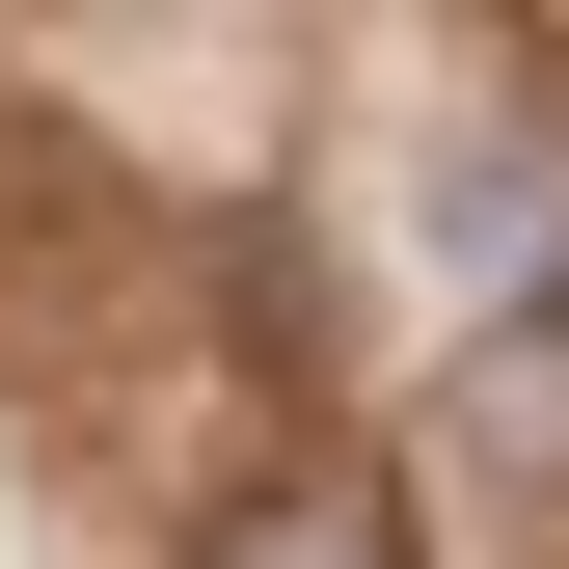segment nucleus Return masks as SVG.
Segmentation results:
<instances>
[{"label":"nucleus","instance_id":"nucleus-1","mask_svg":"<svg viewBox=\"0 0 569 569\" xmlns=\"http://www.w3.org/2000/svg\"><path fill=\"white\" fill-rule=\"evenodd\" d=\"M218 569H380V542H352V516H244Z\"/></svg>","mask_w":569,"mask_h":569}]
</instances>
